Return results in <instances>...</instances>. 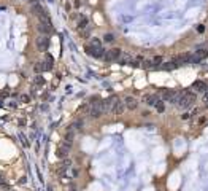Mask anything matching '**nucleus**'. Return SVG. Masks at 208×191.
<instances>
[{"label":"nucleus","instance_id":"1","mask_svg":"<svg viewBox=\"0 0 208 191\" xmlns=\"http://www.w3.org/2000/svg\"><path fill=\"white\" fill-rule=\"evenodd\" d=\"M195 102V96L192 94V92H187V91H183L181 92V97H180V100H178V107L180 108H189L192 107V104Z\"/></svg>","mask_w":208,"mask_h":191},{"label":"nucleus","instance_id":"2","mask_svg":"<svg viewBox=\"0 0 208 191\" xmlns=\"http://www.w3.org/2000/svg\"><path fill=\"white\" fill-rule=\"evenodd\" d=\"M86 53H88L89 56L95 57V59H103L105 54H107V49H105L103 46H92L89 43V45H86Z\"/></svg>","mask_w":208,"mask_h":191},{"label":"nucleus","instance_id":"3","mask_svg":"<svg viewBox=\"0 0 208 191\" xmlns=\"http://www.w3.org/2000/svg\"><path fill=\"white\" fill-rule=\"evenodd\" d=\"M105 112H103V105H102V100L100 102H92L91 107H89V116L91 118H100V116H103Z\"/></svg>","mask_w":208,"mask_h":191},{"label":"nucleus","instance_id":"4","mask_svg":"<svg viewBox=\"0 0 208 191\" xmlns=\"http://www.w3.org/2000/svg\"><path fill=\"white\" fill-rule=\"evenodd\" d=\"M121 56H123V51H121L119 48H113V49H108L103 59L107 62H115V61H119Z\"/></svg>","mask_w":208,"mask_h":191},{"label":"nucleus","instance_id":"5","mask_svg":"<svg viewBox=\"0 0 208 191\" xmlns=\"http://www.w3.org/2000/svg\"><path fill=\"white\" fill-rule=\"evenodd\" d=\"M118 100H119V99H118L116 96H111V97H108V99L102 100V105H103V112H105V113L111 112V110H113V107L116 105Z\"/></svg>","mask_w":208,"mask_h":191},{"label":"nucleus","instance_id":"6","mask_svg":"<svg viewBox=\"0 0 208 191\" xmlns=\"http://www.w3.org/2000/svg\"><path fill=\"white\" fill-rule=\"evenodd\" d=\"M68 153H70V145H67V143H62V145L57 148L56 156H57L59 159H65L67 156H68Z\"/></svg>","mask_w":208,"mask_h":191},{"label":"nucleus","instance_id":"7","mask_svg":"<svg viewBox=\"0 0 208 191\" xmlns=\"http://www.w3.org/2000/svg\"><path fill=\"white\" fill-rule=\"evenodd\" d=\"M37 46H38L40 51H46L48 46H49V38L45 37V35H43V37H38L37 38Z\"/></svg>","mask_w":208,"mask_h":191},{"label":"nucleus","instance_id":"8","mask_svg":"<svg viewBox=\"0 0 208 191\" xmlns=\"http://www.w3.org/2000/svg\"><path fill=\"white\" fill-rule=\"evenodd\" d=\"M124 104H125V108H129V110H135L137 107H138V100L135 99V97L132 96H127L124 99Z\"/></svg>","mask_w":208,"mask_h":191},{"label":"nucleus","instance_id":"9","mask_svg":"<svg viewBox=\"0 0 208 191\" xmlns=\"http://www.w3.org/2000/svg\"><path fill=\"white\" fill-rule=\"evenodd\" d=\"M160 100V96H157V94H146L143 97V102L145 104H148V105H154L156 107V104H157Z\"/></svg>","mask_w":208,"mask_h":191},{"label":"nucleus","instance_id":"10","mask_svg":"<svg viewBox=\"0 0 208 191\" xmlns=\"http://www.w3.org/2000/svg\"><path fill=\"white\" fill-rule=\"evenodd\" d=\"M192 88H194L195 91H199V92H207V91H208L207 83H205V81H202V80L194 81V83H192Z\"/></svg>","mask_w":208,"mask_h":191},{"label":"nucleus","instance_id":"11","mask_svg":"<svg viewBox=\"0 0 208 191\" xmlns=\"http://www.w3.org/2000/svg\"><path fill=\"white\" fill-rule=\"evenodd\" d=\"M124 110H125V104H124V100H118L116 105L113 107L111 113H113V115H123Z\"/></svg>","mask_w":208,"mask_h":191},{"label":"nucleus","instance_id":"12","mask_svg":"<svg viewBox=\"0 0 208 191\" xmlns=\"http://www.w3.org/2000/svg\"><path fill=\"white\" fill-rule=\"evenodd\" d=\"M38 30L43 34H51L53 32V26H51V21L48 22H40V26H38Z\"/></svg>","mask_w":208,"mask_h":191},{"label":"nucleus","instance_id":"13","mask_svg":"<svg viewBox=\"0 0 208 191\" xmlns=\"http://www.w3.org/2000/svg\"><path fill=\"white\" fill-rule=\"evenodd\" d=\"M43 64H45V70H51L54 67V57L51 56V54H46L45 56V62H43Z\"/></svg>","mask_w":208,"mask_h":191},{"label":"nucleus","instance_id":"14","mask_svg":"<svg viewBox=\"0 0 208 191\" xmlns=\"http://www.w3.org/2000/svg\"><path fill=\"white\" fill-rule=\"evenodd\" d=\"M70 166H72V161H70V159H68V158H65V159H64V161H62V162H61V166H59V169H57V172H59V174H62V172H65V170H67V169H68V167H70Z\"/></svg>","mask_w":208,"mask_h":191},{"label":"nucleus","instance_id":"15","mask_svg":"<svg viewBox=\"0 0 208 191\" xmlns=\"http://www.w3.org/2000/svg\"><path fill=\"white\" fill-rule=\"evenodd\" d=\"M132 59H133V57L130 56V54H123V56L119 57V61H118V62H119L121 65H130Z\"/></svg>","mask_w":208,"mask_h":191},{"label":"nucleus","instance_id":"16","mask_svg":"<svg viewBox=\"0 0 208 191\" xmlns=\"http://www.w3.org/2000/svg\"><path fill=\"white\" fill-rule=\"evenodd\" d=\"M86 27H89V19L86 16H81L80 21H78V29L83 30V29H86Z\"/></svg>","mask_w":208,"mask_h":191},{"label":"nucleus","instance_id":"17","mask_svg":"<svg viewBox=\"0 0 208 191\" xmlns=\"http://www.w3.org/2000/svg\"><path fill=\"white\" fill-rule=\"evenodd\" d=\"M73 139H75V134H73V131L70 129L68 132L65 134V139H64V143H67V145H70L72 147V143H73Z\"/></svg>","mask_w":208,"mask_h":191},{"label":"nucleus","instance_id":"18","mask_svg":"<svg viewBox=\"0 0 208 191\" xmlns=\"http://www.w3.org/2000/svg\"><path fill=\"white\" fill-rule=\"evenodd\" d=\"M33 72L37 73V75H40L41 72H45V64L43 62H38V64L33 65Z\"/></svg>","mask_w":208,"mask_h":191},{"label":"nucleus","instance_id":"19","mask_svg":"<svg viewBox=\"0 0 208 191\" xmlns=\"http://www.w3.org/2000/svg\"><path fill=\"white\" fill-rule=\"evenodd\" d=\"M156 110H157L159 113H164V112H165V105H164V100H162V99H160L159 102L156 104Z\"/></svg>","mask_w":208,"mask_h":191},{"label":"nucleus","instance_id":"20","mask_svg":"<svg viewBox=\"0 0 208 191\" xmlns=\"http://www.w3.org/2000/svg\"><path fill=\"white\" fill-rule=\"evenodd\" d=\"M103 41L105 43H113V41H115V35L113 34H105L103 35Z\"/></svg>","mask_w":208,"mask_h":191},{"label":"nucleus","instance_id":"21","mask_svg":"<svg viewBox=\"0 0 208 191\" xmlns=\"http://www.w3.org/2000/svg\"><path fill=\"white\" fill-rule=\"evenodd\" d=\"M83 124H84L83 119H76V121L72 124V127H73V129H78V131H80V129H83Z\"/></svg>","mask_w":208,"mask_h":191},{"label":"nucleus","instance_id":"22","mask_svg":"<svg viewBox=\"0 0 208 191\" xmlns=\"http://www.w3.org/2000/svg\"><path fill=\"white\" fill-rule=\"evenodd\" d=\"M81 37H83V38H89V37H91V27H86V29L81 30Z\"/></svg>","mask_w":208,"mask_h":191},{"label":"nucleus","instance_id":"23","mask_svg":"<svg viewBox=\"0 0 208 191\" xmlns=\"http://www.w3.org/2000/svg\"><path fill=\"white\" fill-rule=\"evenodd\" d=\"M33 83L38 84V86H43V84H45V80H43L40 75H37V77H35V80H33Z\"/></svg>","mask_w":208,"mask_h":191},{"label":"nucleus","instance_id":"24","mask_svg":"<svg viewBox=\"0 0 208 191\" xmlns=\"http://www.w3.org/2000/svg\"><path fill=\"white\" fill-rule=\"evenodd\" d=\"M8 96H10L8 89H2V91H0V99H5V97H8Z\"/></svg>","mask_w":208,"mask_h":191},{"label":"nucleus","instance_id":"25","mask_svg":"<svg viewBox=\"0 0 208 191\" xmlns=\"http://www.w3.org/2000/svg\"><path fill=\"white\" fill-rule=\"evenodd\" d=\"M0 185H2V186H3V188H5V190H8V188H10V185H8V183H6V182H5V178H3L2 175H0Z\"/></svg>","mask_w":208,"mask_h":191},{"label":"nucleus","instance_id":"26","mask_svg":"<svg viewBox=\"0 0 208 191\" xmlns=\"http://www.w3.org/2000/svg\"><path fill=\"white\" fill-rule=\"evenodd\" d=\"M91 45H92V46H102V43H100L99 38H92V40H91Z\"/></svg>","mask_w":208,"mask_h":191},{"label":"nucleus","instance_id":"27","mask_svg":"<svg viewBox=\"0 0 208 191\" xmlns=\"http://www.w3.org/2000/svg\"><path fill=\"white\" fill-rule=\"evenodd\" d=\"M205 121H207L205 116H200V118L197 119V124H200V126H202V124H205Z\"/></svg>","mask_w":208,"mask_h":191},{"label":"nucleus","instance_id":"28","mask_svg":"<svg viewBox=\"0 0 208 191\" xmlns=\"http://www.w3.org/2000/svg\"><path fill=\"white\" fill-rule=\"evenodd\" d=\"M21 100H22V102H29V100H30V97L27 96V94H22V96H21Z\"/></svg>","mask_w":208,"mask_h":191},{"label":"nucleus","instance_id":"29","mask_svg":"<svg viewBox=\"0 0 208 191\" xmlns=\"http://www.w3.org/2000/svg\"><path fill=\"white\" fill-rule=\"evenodd\" d=\"M73 6H75V8H80V6H81V0H75V2H73Z\"/></svg>","mask_w":208,"mask_h":191},{"label":"nucleus","instance_id":"30","mask_svg":"<svg viewBox=\"0 0 208 191\" xmlns=\"http://www.w3.org/2000/svg\"><path fill=\"white\" fill-rule=\"evenodd\" d=\"M189 116H191V113H183V115H181V119H189Z\"/></svg>","mask_w":208,"mask_h":191},{"label":"nucleus","instance_id":"31","mask_svg":"<svg viewBox=\"0 0 208 191\" xmlns=\"http://www.w3.org/2000/svg\"><path fill=\"white\" fill-rule=\"evenodd\" d=\"M65 10H67V11H70V10H72V5H70V3H68V2H67V3H65Z\"/></svg>","mask_w":208,"mask_h":191},{"label":"nucleus","instance_id":"32","mask_svg":"<svg viewBox=\"0 0 208 191\" xmlns=\"http://www.w3.org/2000/svg\"><path fill=\"white\" fill-rule=\"evenodd\" d=\"M197 30H199V32H200V34H202V32H203V30H205V27H203V26H199V27H197Z\"/></svg>","mask_w":208,"mask_h":191},{"label":"nucleus","instance_id":"33","mask_svg":"<svg viewBox=\"0 0 208 191\" xmlns=\"http://www.w3.org/2000/svg\"><path fill=\"white\" fill-rule=\"evenodd\" d=\"M203 100H205V104L208 105V91L205 92V97H203Z\"/></svg>","mask_w":208,"mask_h":191},{"label":"nucleus","instance_id":"34","mask_svg":"<svg viewBox=\"0 0 208 191\" xmlns=\"http://www.w3.org/2000/svg\"><path fill=\"white\" fill-rule=\"evenodd\" d=\"M0 107H2V102H0Z\"/></svg>","mask_w":208,"mask_h":191}]
</instances>
